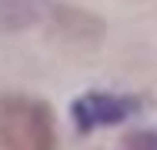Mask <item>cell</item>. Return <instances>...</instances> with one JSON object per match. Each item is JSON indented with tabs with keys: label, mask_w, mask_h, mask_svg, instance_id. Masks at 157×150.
Here are the masks:
<instances>
[{
	"label": "cell",
	"mask_w": 157,
	"mask_h": 150,
	"mask_svg": "<svg viewBox=\"0 0 157 150\" xmlns=\"http://www.w3.org/2000/svg\"><path fill=\"white\" fill-rule=\"evenodd\" d=\"M57 144L50 110L30 97L0 100V147L10 150H47Z\"/></svg>",
	"instance_id": "6da1fadb"
},
{
	"label": "cell",
	"mask_w": 157,
	"mask_h": 150,
	"mask_svg": "<svg viewBox=\"0 0 157 150\" xmlns=\"http://www.w3.org/2000/svg\"><path fill=\"white\" fill-rule=\"evenodd\" d=\"M130 114V103L114 97V93H84L77 103H74V117L80 130H90V127H110V123H121Z\"/></svg>",
	"instance_id": "7a4b0ae2"
}]
</instances>
